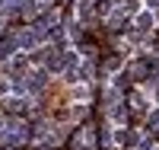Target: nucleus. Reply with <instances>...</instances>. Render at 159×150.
I'll return each instance as SVG.
<instances>
[{
  "label": "nucleus",
  "mask_w": 159,
  "mask_h": 150,
  "mask_svg": "<svg viewBox=\"0 0 159 150\" xmlns=\"http://www.w3.org/2000/svg\"><path fill=\"white\" fill-rule=\"evenodd\" d=\"M45 35H48V29L32 26V29H25V32L19 35V45H22V48H35V42H45Z\"/></svg>",
  "instance_id": "f257e3e1"
},
{
  "label": "nucleus",
  "mask_w": 159,
  "mask_h": 150,
  "mask_svg": "<svg viewBox=\"0 0 159 150\" xmlns=\"http://www.w3.org/2000/svg\"><path fill=\"white\" fill-rule=\"evenodd\" d=\"M134 26H137V32H150V26H153V16H150V13H140V16L134 19Z\"/></svg>",
  "instance_id": "f03ea898"
},
{
  "label": "nucleus",
  "mask_w": 159,
  "mask_h": 150,
  "mask_svg": "<svg viewBox=\"0 0 159 150\" xmlns=\"http://www.w3.org/2000/svg\"><path fill=\"white\" fill-rule=\"evenodd\" d=\"M45 80H48V74H45V70L29 74V90H42V86H45Z\"/></svg>",
  "instance_id": "7ed1b4c3"
},
{
  "label": "nucleus",
  "mask_w": 159,
  "mask_h": 150,
  "mask_svg": "<svg viewBox=\"0 0 159 150\" xmlns=\"http://www.w3.org/2000/svg\"><path fill=\"white\" fill-rule=\"evenodd\" d=\"M159 125V109H156V112H150V128H156Z\"/></svg>",
  "instance_id": "20e7f679"
},
{
  "label": "nucleus",
  "mask_w": 159,
  "mask_h": 150,
  "mask_svg": "<svg viewBox=\"0 0 159 150\" xmlns=\"http://www.w3.org/2000/svg\"><path fill=\"white\" fill-rule=\"evenodd\" d=\"M147 3H150V7H159V0H147Z\"/></svg>",
  "instance_id": "39448f33"
}]
</instances>
